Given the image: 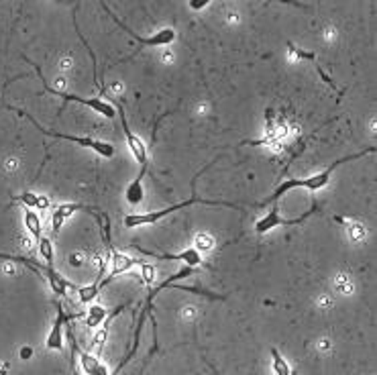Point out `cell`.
<instances>
[{
  "label": "cell",
  "instance_id": "16",
  "mask_svg": "<svg viewBox=\"0 0 377 375\" xmlns=\"http://www.w3.org/2000/svg\"><path fill=\"white\" fill-rule=\"evenodd\" d=\"M269 353H271V369H274V374L276 375H292L294 374V372H292V367H290V363L285 361V357H283L278 349H271Z\"/></svg>",
  "mask_w": 377,
  "mask_h": 375
},
{
  "label": "cell",
  "instance_id": "18",
  "mask_svg": "<svg viewBox=\"0 0 377 375\" xmlns=\"http://www.w3.org/2000/svg\"><path fill=\"white\" fill-rule=\"evenodd\" d=\"M143 278L147 283H153L156 281V269L151 265H143Z\"/></svg>",
  "mask_w": 377,
  "mask_h": 375
},
{
  "label": "cell",
  "instance_id": "6",
  "mask_svg": "<svg viewBox=\"0 0 377 375\" xmlns=\"http://www.w3.org/2000/svg\"><path fill=\"white\" fill-rule=\"evenodd\" d=\"M102 8H104V12H108L110 15V19L123 29L125 33H128V37L139 45V47H165V45H171L176 39H178V33L174 27H163V29H159L158 33H153L151 37H143V35H137V33L133 31L126 23H123L112 10H110V6L108 4H102Z\"/></svg>",
  "mask_w": 377,
  "mask_h": 375
},
{
  "label": "cell",
  "instance_id": "20",
  "mask_svg": "<svg viewBox=\"0 0 377 375\" xmlns=\"http://www.w3.org/2000/svg\"><path fill=\"white\" fill-rule=\"evenodd\" d=\"M31 349H23V351H21V357H23V359H29V357H31Z\"/></svg>",
  "mask_w": 377,
  "mask_h": 375
},
{
  "label": "cell",
  "instance_id": "8",
  "mask_svg": "<svg viewBox=\"0 0 377 375\" xmlns=\"http://www.w3.org/2000/svg\"><path fill=\"white\" fill-rule=\"evenodd\" d=\"M135 249L153 257V259H161V261H182V263H186V267H190V269H196V267H200L204 263L202 253L196 247H190V249L180 251V253H153V251L143 249L141 245H135Z\"/></svg>",
  "mask_w": 377,
  "mask_h": 375
},
{
  "label": "cell",
  "instance_id": "2",
  "mask_svg": "<svg viewBox=\"0 0 377 375\" xmlns=\"http://www.w3.org/2000/svg\"><path fill=\"white\" fill-rule=\"evenodd\" d=\"M194 204H208V206H224V208H235V210H243L247 208L249 204H237V202H222V200H204V198H198V196H192L184 202H178V204H171L167 208H161V210H156V212H143V215H128L125 217V226L126 228H137V226H145V224H153L158 220L165 219L182 208H190Z\"/></svg>",
  "mask_w": 377,
  "mask_h": 375
},
{
  "label": "cell",
  "instance_id": "5",
  "mask_svg": "<svg viewBox=\"0 0 377 375\" xmlns=\"http://www.w3.org/2000/svg\"><path fill=\"white\" fill-rule=\"evenodd\" d=\"M76 212H88V215H92L96 219V222L102 226V235L104 233H110V222H108V217L102 220V215L96 210L94 206H88V204H78V202H65V204H60L56 210H53V215H51V231H53V235L58 237L60 233H62L63 224L67 222V219L72 217V215H76Z\"/></svg>",
  "mask_w": 377,
  "mask_h": 375
},
{
  "label": "cell",
  "instance_id": "21",
  "mask_svg": "<svg viewBox=\"0 0 377 375\" xmlns=\"http://www.w3.org/2000/svg\"><path fill=\"white\" fill-rule=\"evenodd\" d=\"M210 369H212V372H215V374H217V375H220L219 372H217V367H212V365H210Z\"/></svg>",
  "mask_w": 377,
  "mask_h": 375
},
{
  "label": "cell",
  "instance_id": "14",
  "mask_svg": "<svg viewBox=\"0 0 377 375\" xmlns=\"http://www.w3.org/2000/svg\"><path fill=\"white\" fill-rule=\"evenodd\" d=\"M0 259H2V261H10V263H23V265H27L33 274H37V276H41V274L45 276V269H47V265H41L39 261H29V259H25V257H19V255L0 253Z\"/></svg>",
  "mask_w": 377,
  "mask_h": 375
},
{
  "label": "cell",
  "instance_id": "12",
  "mask_svg": "<svg viewBox=\"0 0 377 375\" xmlns=\"http://www.w3.org/2000/svg\"><path fill=\"white\" fill-rule=\"evenodd\" d=\"M15 200L23 202L29 210H47L49 208V198L47 196H41V194H35V192H23L19 196H15Z\"/></svg>",
  "mask_w": 377,
  "mask_h": 375
},
{
  "label": "cell",
  "instance_id": "11",
  "mask_svg": "<svg viewBox=\"0 0 377 375\" xmlns=\"http://www.w3.org/2000/svg\"><path fill=\"white\" fill-rule=\"evenodd\" d=\"M65 314L60 308V312H58V318H56V322H53V326H51V331H49V335H47V341H45V347L49 349V351H63V328H65Z\"/></svg>",
  "mask_w": 377,
  "mask_h": 375
},
{
  "label": "cell",
  "instance_id": "17",
  "mask_svg": "<svg viewBox=\"0 0 377 375\" xmlns=\"http://www.w3.org/2000/svg\"><path fill=\"white\" fill-rule=\"evenodd\" d=\"M37 245H39V255L45 259V265L53 267V261H56V251H53V243L51 239H47L45 235L41 239H37Z\"/></svg>",
  "mask_w": 377,
  "mask_h": 375
},
{
  "label": "cell",
  "instance_id": "15",
  "mask_svg": "<svg viewBox=\"0 0 377 375\" xmlns=\"http://www.w3.org/2000/svg\"><path fill=\"white\" fill-rule=\"evenodd\" d=\"M25 226H27V231L35 237V241L43 237V222H41L39 212H35V210H29V208H27V210H25Z\"/></svg>",
  "mask_w": 377,
  "mask_h": 375
},
{
  "label": "cell",
  "instance_id": "4",
  "mask_svg": "<svg viewBox=\"0 0 377 375\" xmlns=\"http://www.w3.org/2000/svg\"><path fill=\"white\" fill-rule=\"evenodd\" d=\"M31 65L35 67V72H37L39 80L43 82V90H45V92L53 94V96H58V98H63L65 102H78V104H84V106H88L90 110H94L96 115H102V117H106V119H115V117H117V108H115V104H112L110 100H106V98H84V96H78V94L56 90V88H51V86H49V82L43 78V72L39 69V65H35V63H31Z\"/></svg>",
  "mask_w": 377,
  "mask_h": 375
},
{
  "label": "cell",
  "instance_id": "9",
  "mask_svg": "<svg viewBox=\"0 0 377 375\" xmlns=\"http://www.w3.org/2000/svg\"><path fill=\"white\" fill-rule=\"evenodd\" d=\"M110 274L106 276V278H102L100 280V290L106 285V283H110L112 280H117L119 276H123L126 272H131L133 267H137V265H141V261L139 259H135V257H131V255H126V253H121V251H117L115 247L110 249Z\"/></svg>",
  "mask_w": 377,
  "mask_h": 375
},
{
  "label": "cell",
  "instance_id": "13",
  "mask_svg": "<svg viewBox=\"0 0 377 375\" xmlns=\"http://www.w3.org/2000/svg\"><path fill=\"white\" fill-rule=\"evenodd\" d=\"M108 308H104L102 304H90L86 310V326L88 328H98L104 324V320L108 318Z\"/></svg>",
  "mask_w": 377,
  "mask_h": 375
},
{
  "label": "cell",
  "instance_id": "3",
  "mask_svg": "<svg viewBox=\"0 0 377 375\" xmlns=\"http://www.w3.org/2000/svg\"><path fill=\"white\" fill-rule=\"evenodd\" d=\"M19 115H23L25 119H29L33 125L37 126V131H41L43 135H47V137H56V139H63V141H72V143H78V145H82V147H86V149H90V151H94L96 156H100L102 159H112L115 157V145L112 143H108V141H100V139H94V137H78V135H65V133H58V131H51V128H45V126H41L35 119H33L31 115H27V112H23V110H19V108H15Z\"/></svg>",
  "mask_w": 377,
  "mask_h": 375
},
{
  "label": "cell",
  "instance_id": "10",
  "mask_svg": "<svg viewBox=\"0 0 377 375\" xmlns=\"http://www.w3.org/2000/svg\"><path fill=\"white\" fill-rule=\"evenodd\" d=\"M65 328H67V333H69L72 343L76 344V339H74V335H72L69 320H65ZM76 351H78V361H80V367L84 369V374L86 375H112L110 372H108V367L100 361V357H98V355H92V353H88V351L80 349L78 344H76Z\"/></svg>",
  "mask_w": 377,
  "mask_h": 375
},
{
  "label": "cell",
  "instance_id": "7",
  "mask_svg": "<svg viewBox=\"0 0 377 375\" xmlns=\"http://www.w3.org/2000/svg\"><path fill=\"white\" fill-rule=\"evenodd\" d=\"M315 212H318V204H316V202L310 206V210L304 212L302 217H298V219H283L282 215H280L278 202H274V204H269V212L255 222V233H257V235H267L269 231H274V228H278V226H296V224H302V222H306V220L310 219Z\"/></svg>",
  "mask_w": 377,
  "mask_h": 375
},
{
  "label": "cell",
  "instance_id": "19",
  "mask_svg": "<svg viewBox=\"0 0 377 375\" xmlns=\"http://www.w3.org/2000/svg\"><path fill=\"white\" fill-rule=\"evenodd\" d=\"M190 6L198 10V8H204V6H208V2H202V4H200V2H190Z\"/></svg>",
  "mask_w": 377,
  "mask_h": 375
},
{
  "label": "cell",
  "instance_id": "1",
  "mask_svg": "<svg viewBox=\"0 0 377 375\" xmlns=\"http://www.w3.org/2000/svg\"><path fill=\"white\" fill-rule=\"evenodd\" d=\"M374 153H376V147H367V149H363V151H357V153H351V156H345L341 157V159H337V161H333L326 169H322V172H318V174H312V176H308V178H292V180H283L282 184L274 190V194L267 198V204L278 202L283 194H287L290 190H296V188H304V190H308V192H320V190H324V188L330 184L335 172H337L343 163L355 161V159H361V157L365 156H374Z\"/></svg>",
  "mask_w": 377,
  "mask_h": 375
}]
</instances>
